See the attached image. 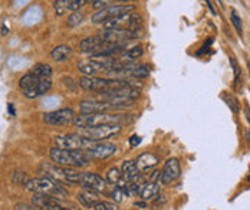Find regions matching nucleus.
Listing matches in <instances>:
<instances>
[{
	"label": "nucleus",
	"mask_w": 250,
	"mask_h": 210,
	"mask_svg": "<svg viewBox=\"0 0 250 210\" xmlns=\"http://www.w3.org/2000/svg\"><path fill=\"white\" fill-rule=\"evenodd\" d=\"M132 121V115L118 112H95V114H79L74 120V126L79 130L94 128L101 126H124Z\"/></svg>",
	"instance_id": "1"
},
{
	"label": "nucleus",
	"mask_w": 250,
	"mask_h": 210,
	"mask_svg": "<svg viewBox=\"0 0 250 210\" xmlns=\"http://www.w3.org/2000/svg\"><path fill=\"white\" fill-rule=\"evenodd\" d=\"M49 158L58 166L71 167V168H85L91 163V160L85 154V151L65 150V148H59V147L50 148Z\"/></svg>",
	"instance_id": "2"
},
{
	"label": "nucleus",
	"mask_w": 250,
	"mask_h": 210,
	"mask_svg": "<svg viewBox=\"0 0 250 210\" xmlns=\"http://www.w3.org/2000/svg\"><path fill=\"white\" fill-rule=\"evenodd\" d=\"M23 187L33 194H46V196L58 197V199H66L68 197V190L63 189L58 182L52 180L48 176L27 179L26 183L23 184Z\"/></svg>",
	"instance_id": "3"
},
{
	"label": "nucleus",
	"mask_w": 250,
	"mask_h": 210,
	"mask_svg": "<svg viewBox=\"0 0 250 210\" xmlns=\"http://www.w3.org/2000/svg\"><path fill=\"white\" fill-rule=\"evenodd\" d=\"M19 88L22 89L26 98L35 100L49 92L52 89V82L48 78H39L33 74H27L19 81Z\"/></svg>",
	"instance_id": "4"
},
{
	"label": "nucleus",
	"mask_w": 250,
	"mask_h": 210,
	"mask_svg": "<svg viewBox=\"0 0 250 210\" xmlns=\"http://www.w3.org/2000/svg\"><path fill=\"white\" fill-rule=\"evenodd\" d=\"M55 147L65 148V150H79V151H88L91 150L98 141H94L91 138L83 137L79 132L74 134H59L53 138Z\"/></svg>",
	"instance_id": "5"
},
{
	"label": "nucleus",
	"mask_w": 250,
	"mask_h": 210,
	"mask_svg": "<svg viewBox=\"0 0 250 210\" xmlns=\"http://www.w3.org/2000/svg\"><path fill=\"white\" fill-rule=\"evenodd\" d=\"M143 25V18L138 12L132 10L124 13L115 19H111L108 22H105L102 27L104 29H128V30H137Z\"/></svg>",
	"instance_id": "6"
},
{
	"label": "nucleus",
	"mask_w": 250,
	"mask_h": 210,
	"mask_svg": "<svg viewBox=\"0 0 250 210\" xmlns=\"http://www.w3.org/2000/svg\"><path fill=\"white\" fill-rule=\"evenodd\" d=\"M135 10V6L134 4H112V6H108V7H104L97 10V13L92 15L91 18V22L94 25H104L105 22L111 21V19H115L124 13L128 12H132Z\"/></svg>",
	"instance_id": "7"
},
{
	"label": "nucleus",
	"mask_w": 250,
	"mask_h": 210,
	"mask_svg": "<svg viewBox=\"0 0 250 210\" xmlns=\"http://www.w3.org/2000/svg\"><path fill=\"white\" fill-rule=\"evenodd\" d=\"M132 105L128 104H112L108 101H101V100H86L79 104L81 114H95V112H117L123 111L125 108H129Z\"/></svg>",
	"instance_id": "8"
},
{
	"label": "nucleus",
	"mask_w": 250,
	"mask_h": 210,
	"mask_svg": "<svg viewBox=\"0 0 250 210\" xmlns=\"http://www.w3.org/2000/svg\"><path fill=\"white\" fill-rule=\"evenodd\" d=\"M32 205L42 210H75L74 205L65 202V199H58L46 194H33Z\"/></svg>",
	"instance_id": "9"
},
{
	"label": "nucleus",
	"mask_w": 250,
	"mask_h": 210,
	"mask_svg": "<svg viewBox=\"0 0 250 210\" xmlns=\"http://www.w3.org/2000/svg\"><path fill=\"white\" fill-rule=\"evenodd\" d=\"M98 35L106 43H128L138 38L137 30L128 29H104Z\"/></svg>",
	"instance_id": "10"
},
{
	"label": "nucleus",
	"mask_w": 250,
	"mask_h": 210,
	"mask_svg": "<svg viewBox=\"0 0 250 210\" xmlns=\"http://www.w3.org/2000/svg\"><path fill=\"white\" fill-rule=\"evenodd\" d=\"M76 114L72 108H62L43 114V123L48 126H68L74 124Z\"/></svg>",
	"instance_id": "11"
},
{
	"label": "nucleus",
	"mask_w": 250,
	"mask_h": 210,
	"mask_svg": "<svg viewBox=\"0 0 250 210\" xmlns=\"http://www.w3.org/2000/svg\"><path fill=\"white\" fill-rule=\"evenodd\" d=\"M121 130H123V126H101V127H94V128L79 130V134L101 143L102 140H109L115 137L117 134L121 132Z\"/></svg>",
	"instance_id": "12"
},
{
	"label": "nucleus",
	"mask_w": 250,
	"mask_h": 210,
	"mask_svg": "<svg viewBox=\"0 0 250 210\" xmlns=\"http://www.w3.org/2000/svg\"><path fill=\"white\" fill-rule=\"evenodd\" d=\"M76 186H81L82 189H91V190L102 191L106 189V180L102 179L97 173L79 171L78 179H76Z\"/></svg>",
	"instance_id": "13"
},
{
	"label": "nucleus",
	"mask_w": 250,
	"mask_h": 210,
	"mask_svg": "<svg viewBox=\"0 0 250 210\" xmlns=\"http://www.w3.org/2000/svg\"><path fill=\"white\" fill-rule=\"evenodd\" d=\"M181 177V167L178 158H168L160 173V182L163 184H171Z\"/></svg>",
	"instance_id": "14"
},
{
	"label": "nucleus",
	"mask_w": 250,
	"mask_h": 210,
	"mask_svg": "<svg viewBox=\"0 0 250 210\" xmlns=\"http://www.w3.org/2000/svg\"><path fill=\"white\" fill-rule=\"evenodd\" d=\"M117 153V146L112 143H97L91 150L85 151V154L91 158H108L111 156H114Z\"/></svg>",
	"instance_id": "15"
},
{
	"label": "nucleus",
	"mask_w": 250,
	"mask_h": 210,
	"mask_svg": "<svg viewBox=\"0 0 250 210\" xmlns=\"http://www.w3.org/2000/svg\"><path fill=\"white\" fill-rule=\"evenodd\" d=\"M106 45V42H104L101 39L100 35H94V36H88L85 38L81 43H79V51L83 53H98Z\"/></svg>",
	"instance_id": "16"
},
{
	"label": "nucleus",
	"mask_w": 250,
	"mask_h": 210,
	"mask_svg": "<svg viewBox=\"0 0 250 210\" xmlns=\"http://www.w3.org/2000/svg\"><path fill=\"white\" fill-rule=\"evenodd\" d=\"M78 202L85 208V209H94L95 205L100 202V191L97 190H91V189H82L78 196H76Z\"/></svg>",
	"instance_id": "17"
},
{
	"label": "nucleus",
	"mask_w": 250,
	"mask_h": 210,
	"mask_svg": "<svg viewBox=\"0 0 250 210\" xmlns=\"http://www.w3.org/2000/svg\"><path fill=\"white\" fill-rule=\"evenodd\" d=\"M121 171H123V176H124L125 180L128 182H132V180H137L140 176H141V171L137 166V161L135 160H125L121 164Z\"/></svg>",
	"instance_id": "18"
},
{
	"label": "nucleus",
	"mask_w": 250,
	"mask_h": 210,
	"mask_svg": "<svg viewBox=\"0 0 250 210\" xmlns=\"http://www.w3.org/2000/svg\"><path fill=\"white\" fill-rule=\"evenodd\" d=\"M160 193V183L158 182H144L141 186V190H140V197L144 200V202H148V200H154Z\"/></svg>",
	"instance_id": "19"
},
{
	"label": "nucleus",
	"mask_w": 250,
	"mask_h": 210,
	"mask_svg": "<svg viewBox=\"0 0 250 210\" xmlns=\"http://www.w3.org/2000/svg\"><path fill=\"white\" fill-rule=\"evenodd\" d=\"M135 161H137L140 171H150L158 164V157L154 156L152 153H143L141 156L137 157Z\"/></svg>",
	"instance_id": "20"
},
{
	"label": "nucleus",
	"mask_w": 250,
	"mask_h": 210,
	"mask_svg": "<svg viewBox=\"0 0 250 210\" xmlns=\"http://www.w3.org/2000/svg\"><path fill=\"white\" fill-rule=\"evenodd\" d=\"M72 55V48L68 46V45H59L56 48L52 49L50 52V58L55 61V62H65L71 58Z\"/></svg>",
	"instance_id": "21"
},
{
	"label": "nucleus",
	"mask_w": 250,
	"mask_h": 210,
	"mask_svg": "<svg viewBox=\"0 0 250 210\" xmlns=\"http://www.w3.org/2000/svg\"><path fill=\"white\" fill-rule=\"evenodd\" d=\"M143 55H144L143 46L141 45H134L131 48H126L124 52L120 53L118 59H121V61H135V59L141 58Z\"/></svg>",
	"instance_id": "22"
},
{
	"label": "nucleus",
	"mask_w": 250,
	"mask_h": 210,
	"mask_svg": "<svg viewBox=\"0 0 250 210\" xmlns=\"http://www.w3.org/2000/svg\"><path fill=\"white\" fill-rule=\"evenodd\" d=\"M30 74H33V75H36V77H39V78L49 79L50 77H52V74H53V69H52V66H50L49 63L41 62V63L33 65V68L30 69Z\"/></svg>",
	"instance_id": "23"
},
{
	"label": "nucleus",
	"mask_w": 250,
	"mask_h": 210,
	"mask_svg": "<svg viewBox=\"0 0 250 210\" xmlns=\"http://www.w3.org/2000/svg\"><path fill=\"white\" fill-rule=\"evenodd\" d=\"M123 171L118 167H112L106 171V182L111 184H118L123 180Z\"/></svg>",
	"instance_id": "24"
},
{
	"label": "nucleus",
	"mask_w": 250,
	"mask_h": 210,
	"mask_svg": "<svg viewBox=\"0 0 250 210\" xmlns=\"http://www.w3.org/2000/svg\"><path fill=\"white\" fill-rule=\"evenodd\" d=\"M83 21H85V13H83L82 10H75V12H72V13L69 15L66 23H68V26L75 27L79 26Z\"/></svg>",
	"instance_id": "25"
},
{
	"label": "nucleus",
	"mask_w": 250,
	"mask_h": 210,
	"mask_svg": "<svg viewBox=\"0 0 250 210\" xmlns=\"http://www.w3.org/2000/svg\"><path fill=\"white\" fill-rule=\"evenodd\" d=\"M69 6H71V0H55L53 3L55 13L58 16H63L69 10Z\"/></svg>",
	"instance_id": "26"
},
{
	"label": "nucleus",
	"mask_w": 250,
	"mask_h": 210,
	"mask_svg": "<svg viewBox=\"0 0 250 210\" xmlns=\"http://www.w3.org/2000/svg\"><path fill=\"white\" fill-rule=\"evenodd\" d=\"M109 197L115 202V203H121L124 200L125 194L124 191L118 187V186H111V191H109Z\"/></svg>",
	"instance_id": "27"
},
{
	"label": "nucleus",
	"mask_w": 250,
	"mask_h": 210,
	"mask_svg": "<svg viewBox=\"0 0 250 210\" xmlns=\"http://www.w3.org/2000/svg\"><path fill=\"white\" fill-rule=\"evenodd\" d=\"M230 19H231V23L233 26L236 27V30L242 35L243 33V25H242V19L240 16L237 15V12L234 9H231V13H230Z\"/></svg>",
	"instance_id": "28"
},
{
	"label": "nucleus",
	"mask_w": 250,
	"mask_h": 210,
	"mask_svg": "<svg viewBox=\"0 0 250 210\" xmlns=\"http://www.w3.org/2000/svg\"><path fill=\"white\" fill-rule=\"evenodd\" d=\"M223 100H225L226 103L229 104V106H230V109L234 112V114H237L239 111H240V105H239V101L236 100V98H233L231 95H223Z\"/></svg>",
	"instance_id": "29"
},
{
	"label": "nucleus",
	"mask_w": 250,
	"mask_h": 210,
	"mask_svg": "<svg viewBox=\"0 0 250 210\" xmlns=\"http://www.w3.org/2000/svg\"><path fill=\"white\" fill-rule=\"evenodd\" d=\"M94 210H118V208H117V205H115V203H112V202L100 200V202L95 205Z\"/></svg>",
	"instance_id": "30"
},
{
	"label": "nucleus",
	"mask_w": 250,
	"mask_h": 210,
	"mask_svg": "<svg viewBox=\"0 0 250 210\" xmlns=\"http://www.w3.org/2000/svg\"><path fill=\"white\" fill-rule=\"evenodd\" d=\"M94 3V0H71V6H69V10L75 12V10H81L83 6H86L88 3Z\"/></svg>",
	"instance_id": "31"
},
{
	"label": "nucleus",
	"mask_w": 250,
	"mask_h": 210,
	"mask_svg": "<svg viewBox=\"0 0 250 210\" xmlns=\"http://www.w3.org/2000/svg\"><path fill=\"white\" fill-rule=\"evenodd\" d=\"M230 63H231V68H233V71H234V82L239 84V79L242 77V69H240V66L237 65V62L234 61V58H230Z\"/></svg>",
	"instance_id": "32"
},
{
	"label": "nucleus",
	"mask_w": 250,
	"mask_h": 210,
	"mask_svg": "<svg viewBox=\"0 0 250 210\" xmlns=\"http://www.w3.org/2000/svg\"><path fill=\"white\" fill-rule=\"evenodd\" d=\"M15 210H42L35 205H27V203H19L15 206Z\"/></svg>",
	"instance_id": "33"
},
{
	"label": "nucleus",
	"mask_w": 250,
	"mask_h": 210,
	"mask_svg": "<svg viewBox=\"0 0 250 210\" xmlns=\"http://www.w3.org/2000/svg\"><path fill=\"white\" fill-rule=\"evenodd\" d=\"M141 143V137H138V135H132L131 138H129V146L131 147H135V146H138Z\"/></svg>",
	"instance_id": "34"
},
{
	"label": "nucleus",
	"mask_w": 250,
	"mask_h": 210,
	"mask_svg": "<svg viewBox=\"0 0 250 210\" xmlns=\"http://www.w3.org/2000/svg\"><path fill=\"white\" fill-rule=\"evenodd\" d=\"M206 3H207V6H208V9H210V12H211V15H217V12H216V9H214V6H213V3L210 1V0H206Z\"/></svg>",
	"instance_id": "35"
},
{
	"label": "nucleus",
	"mask_w": 250,
	"mask_h": 210,
	"mask_svg": "<svg viewBox=\"0 0 250 210\" xmlns=\"http://www.w3.org/2000/svg\"><path fill=\"white\" fill-rule=\"evenodd\" d=\"M134 206H135V208H143V209H144V208H147V202H135Z\"/></svg>",
	"instance_id": "36"
},
{
	"label": "nucleus",
	"mask_w": 250,
	"mask_h": 210,
	"mask_svg": "<svg viewBox=\"0 0 250 210\" xmlns=\"http://www.w3.org/2000/svg\"><path fill=\"white\" fill-rule=\"evenodd\" d=\"M7 108H9V112H12V114L15 115V109H13V104H9V106H7Z\"/></svg>",
	"instance_id": "37"
},
{
	"label": "nucleus",
	"mask_w": 250,
	"mask_h": 210,
	"mask_svg": "<svg viewBox=\"0 0 250 210\" xmlns=\"http://www.w3.org/2000/svg\"><path fill=\"white\" fill-rule=\"evenodd\" d=\"M121 1V4H126V1H129V0H120Z\"/></svg>",
	"instance_id": "38"
},
{
	"label": "nucleus",
	"mask_w": 250,
	"mask_h": 210,
	"mask_svg": "<svg viewBox=\"0 0 250 210\" xmlns=\"http://www.w3.org/2000/svg\"><path fill=\"white\" fill-rule=\"evenodd\" d=\"M249 141H250V132H249Z\"/></svg>",
	"instance_id": "39"
}]
</instances>
